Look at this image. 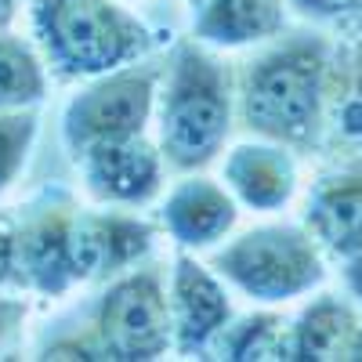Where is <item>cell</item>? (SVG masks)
<instances>
[{
    "label": "cell",
    "instance_id": "20",
    "mask_svg": "<svg viewBox=\"0 0 362 362\" xmlns=\"http://www.w3.org/2000/svg\"><path fill=\"white\" fill-rule=\"evenodd\" d=\"M286 4L308 22H337L344 15L362 11V0H286Z\"/></svg>",
    "mask_w": 362,
    "mask_h": 362
},
{
    "label": "cell",
    "instance_id": "11",
    "mask_svg": "<svg viewBox=\"0 0 362 362\" xmlns=\"http://www.w3.org/2000/svg\"><path fill=\"white\" fill-rule=\"evenodd\" d=\"M239 221V199L228 185L206 177L203 170L181 174L174 189L160 206V228L174 239L177 250H210L235 228Z\"/></svg>",
    "mask_w": 362,
    "mask_h": 362
},
{
    "label": "cell",
    "instance_id": "12",
    "mask_svg": "<svg viewBox=\"0 0 362 362\" xmlns=\"http://www.w3.org/2000/svg\"><path fill=\"white\" fill-rule=\"evenodd\" d=\"M221 181L239 199V206H250L257 214H276L297 192V160L290 145L279 141H239L225 153Z\"/></svg>",
    "mask_w": 362,
    "mask_h": 362
},
{
    "label": "cell",
    "instance_id": "17",
    "mask_svg": "<svg viewBox=\"0 0 362 362\" xmlns=\"http://www.w3.org/2000/svg\"><path fill=\"white\" fill-rule=\"evenodd\" d=\"M283 337L286 322L276 312H254L243 319H228V326L214 337L210 355L232 358V362H250V358H283Z\"/></svg>",
    "mask_w": 362,
    "mask_h": 362
},
{
    "label": "cell",
    "instance_id": "19",
    "mask_svg": "<svg viewBox=\"0 0 362 362\" xmlns=\"http://www.w3.org/2000/svg\"><path fill=\"white\" fill-rule=\"evenodd\" d=\"M348 66L351 69L341 83V95H337V105H334V127L348 145L362 148V47L355 51V58Z\"/></svg>",
    "mask_w": 362,
    "mask_h": 362
},
{
    "label": "cell",
    "instance_id": "6",
    "mask_svg": "<svg viewBox=\"0 0 362 362\" xmlns=\"http://www.w3.org/2000/svg\"><path fill=\"white\" fill-rule=\"evenodd\" d=\"M90 334L112 362H153L174 351L167 279L156 264H134L105 283Z\"/></svg>",
    "mask_w": 362,
    "mask_h": 362
},
{
    "label": "cell",
    "instance_id": "25",
    "mask_svg": "<svg viewBox=\"0 0 362 362\" xmlns=\"http://www.w3.org/2000/svg\"><path fill=\"white\" fill-rule=\"evenodd\" d=\"M348 362H362V322H358L355 337H351V344H348Z\"/></svg>",
    "mask_w": 362,
    "mask_h": 362
},
{
    "label": "cell",
    "instance_id": "16",
    "mask_svg": "<svg viewBox=\"0 0 362 362\" xmlns=\"http://www.w3.org/2000/svg\"><path fill=\"white\" fill-rule=\"evenodd\" d=\"M47 62L33 40L0 33V112L4 109H37L47 98Z\"/></svg>",
    "mask_w": 362,
    "mask_h": 362
},
{
    "label": "cell",
    "instance_id": "22",
    "mask_svg": "<svg viewBox=\"0 0 362 362\" xmlns=\"http://www.w3.org/2000/svg\"><path fill=\"white\" fill-rule=\"evenodd\" d=\"M22 319H25V300L0 297V348L15 337V329L22 326Z\"/></svg>",
    "mask_w": 362,
    "mask_h": 362
},
{
    "label": "cell",
    "instance_id": "1",
    "mask_svg": "<svg viewBox=\"0 0 362 362\" xmlns=\"http://www.w3.org/2000/svg\"><path fill=\"white\" fill-rule=\"evenodd\" d=\"M239 116L235 69L196 37L177 40L163 62L156 141L170 170L192 174L214 163Z\"/></svg>",
    "mask_w": 362,
    "mask_h": 362
},
{
    "label": "cell",
    "instance_id": "2",
    "mask_svg": "<svg viewBox=\"0 0 362 362\" xmlns=\"http://www.w3.org/2000/svg\"><path fill=\"white\" fill-rule=\"evenodd\" d=\"M329 40L315 33L290 37L235 73L239 124L254 138L290 148L319 141L329 98Z\"/></svg>",
    "mask_w": 362,
    "mask_h": 362
},
{
    "label": "cell",
    "instance_id": "4",
    "mask_svg": "<svg viewBox=\"0 0 362 362\" xmlns=\"http://www.w3.org/2000/svg\"><path fill=\"white\" fill-rule=\"evenodd\" d=\"M210 268L257 305H286L326 283V250L300 225H257L210 257Z\"/></svg>",
    "mask_w": 362,
    "mask_h": 362
},
{
    "label": "cell",
    "instance_id": "21",
    "mask_svg": "<svg viewBox=\"0 0 362 362\" xmlns=\"http://www.w3.org/2000/svg\"><path fill=\"white\" fill-rule=\"evenodd\" d=\"M15 254H18V221L0 214V286L15 283Z\"/></svg>",
    "mask_w": 362,
    "mask_h": 362
},
{
    "label": "cell",
    "instance_id": "8",
    "mask_svg": "<svg viewBox=\"0 0 362 362\" xmlns=\"http://www.w3.org/2000/svg\"><path fill=\"white\" fill-rule=\"evenodd\" d=\"M160 228L134 214V206H105L83 210L73 218V276L83 283H109L148 257L156 247Z\"/></svg>",
    "mask_w": 362,
    "mask_h": 362
},
{
    "label": "cell",
    "instance_id": "5",
    "mask_svg": "<svg viewBox=\"0 0 362 362\" xmlns=\"http://www.w3.org/2000/svg\"><path fill=\"white\" fill-rule=\"evenodd\" d=\"M163 62H141L90 76L62 109V145L76 163L87 148L112 138L145 134L156 116Z\"/></svg>",
    "mask_w": 362,
    "mask_h": 362
},
{
    "label": "cell",
    "instance_id": "9",
    "mask_svg": "<svg viewBox=\"0 0 362 362\" xmlns=\"http://www.w3.org/2000/svg\"><path fill=\"white\" fill-rule=\"evenodd\" d=\"M83 189L95 203L105 206H145L153 203L163 189L167 160L160 153V141L148 134H131V138H112L76 160Z\"/></svg>",
    "mask_w": 362,
    "mask_h": 362
},
{
    "label": "cell",
    "instance_id": "10",
    "mask_svg": "<svg viewBox=\"0 0 362 362\" xmlns=\"http://www.w3.org/2000/svg\"><path fill=\"white\" fill-rule=\"evenodd\" d=\"M170 334L177 355H210V344L232 319V297L225 279L192 250H181L170 261Z\"/></svg>",
    "mask_w": 362,
    "mask_h": 362
},
{
    "label": "cell",
    "instance_id": "14",
    "mask_svg": "<svg viewBox=\"0 0 362 362\" xmlns=\"http://www.w3.org/2000/svg\"><path fill=\"white\" fill-rule=\"evenodd\" d=\"M286 0H210L192 11V37L214 51L276 40L286 29Z\"/></svg>",
    "mask_w": 362,
    "mask_h": 362
},
{
    "label": "cell",
    "instance_id": "7",
    "mask_svg": "<svg viewBox=\"0 0 362 362\" xmlns=\"http://www.w3.org/2000/svg\"><path fill=\"white\" fill-rule=\"evenodd\" d=\"M76 199L66 189H44L29 199L18 221L15 276L22 286L44 297H66L76 286L73 276V218Z\"/></svg>",
    "mask_w": 362,
    "mask_h": 362
},
{
    "label": "cell",
    "instance_id": "26",
    "mask_svg": "<svg viewBox=\"0 0 362 362\" xmlns=\"http://www.w3.org/2000/svg\"><path fill=\"white\" fill-rule=\"evenodd\" d=\"M203 4H210V0H189V8H192V11H199Z\"/></svg>",
    "mask_w": 362,
    "mask_h": 362
},
{
    "label": "cell",
    "instance_id": "13",
    "mask_svg": "<svg viewBox=\"0 0 362 362\" xmlns=\"http://www.w3.org/2000/svg\"><path fill=\"white\" fill-rule=\"evenodd\" d=\"M300 221L319 239L326 257H351L362 247V160L322 174L305 199Z\"/></svg>",
    "mask_w": 362,
    "mask_h": 362
},
{
    "label": "cell",
    "instance_id": "15",
    "mask_svg": "<svg viewBox=\"0 0 362 362\" xmlns=\"http://www.w3.org/2000/svg\"><path fill=\"white\" fill-rule=\"evenodd\" d=\"M358 308L341 293H319L286 322L283 358L290 362H334L348 358V344L358 329Z\"/></svg>",
    "mask_w": 362,
    "mask_h": 362
},
{
    "label": "cell",
    "instance_id": "3",
    "mask_svg": "<svg viewBox=\"0 0 362 362\" xmlns=\"http://www.w3.org/2000/svg\"><path fill=\"white\" fill-rule=\"evenodd\" d=\"M29 25L47 69L66 83L134 66L156 44L119 0H29Z\"/></svg>",
    "mask_w": 362,
    "mask_h": 362
},
{
    "label": "cell",
    "instance_id": "23",
    "mask_svg": "<svg viewBox=\"0 0 362 362\" xmlns=\"http://www.w3.org/2000/svg\"><path fill=\"white\" fill-rule=\"evenodd\" d=\"M344 268V286H348V297L355 300V305H362V247L351 254V257H344L341 261Z\"/></svg>",
    "mask_w": 362,
    "mask_h": 362
},
{
    "label": "cell",
    "instance_id": "24",
    "mask_svg": "<svg viewBox=\"0 0 362 362\" xmlns=\"http://www.w3.org/2000/svg\"><path fill=\"white\" fill-rule=\"evenodd\" d=\"M18 8H22V0H0V33H4V29H11Z\"/></svg>",
    "mask_w": 362,
    "mask_h": 362
},
{
    "label": "cell",
    "instance_id": "18",
    "mask_svg": "<svg viewBox=\"0 0 362 362\" xmlns=\"http://www.w3.org/2000/svg\"><path fill=\"white\" fill-rule=\"evenodd\" d=\"M40 131L37 109H4L0 112V192H8L15 185V177L22 174L33 141Z\"/></svg>",
    "mask_w": 362,
    "mask_h": 362
}]
</instances>
